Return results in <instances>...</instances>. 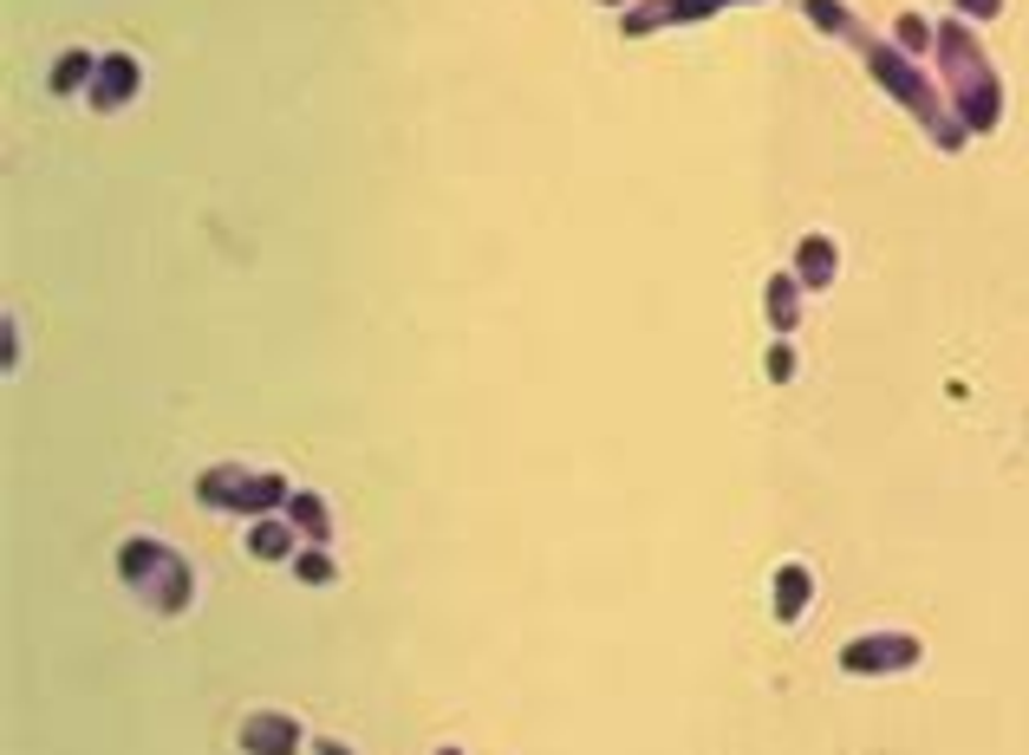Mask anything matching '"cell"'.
Listing matches in <instances>:
<instances>
[{
	"instance_id": "6da1fadb",
	"label": "cell",
	"mask_w": 1029,
	"mask_h": 755,
	"mask_svg": "<svg viewBox=\"0 0 1029 755\" xmlns=\"http://www.w3.org/2000/svg\"><path fill=\"white\" fill-rule=\"evenodd\" d=\"M118 573H125L130 593H137L150 613H163V619L189 613V600H196V573H189V560H183L176 547L150 541V534H130L125 547H118Z\"/></svg>"
},
{
	"instance_id": "7a4b0ae2",
	"label": "cell",
	"mask_w": 1029,
	"mask_h": 755,
	"mask_svg": "<svg viewBox=\"0 0 1029 755\" xmlns=\"http://www.w3.org/2000/svg\"><path fill=\"white\" fill-rule=\"evenodd\" d=\"M196 496L209 508H235V514L261 521V514H274V508L293 502V483L274 476V469H248V463H216V469H203Z\"/></svg>"
},
{
	"instance_id": "3957f363",
	"label": "cell",
	"mask_w": 1029,
	"mask_h": 755,
	"mask_svg": "<svg viewBox=\"0 0 1029 755\" xmlns=\"http://www.w3.org/2000/svg\"><path fill=\"white\" fill-rule=\"evenodd\" d=\"M235 743H242L248 755H300V750H313V743H307V730H300L293 717H280V710H255V717H242Z\"/></svg>"
},
{
	"instance_id": "277c9868",
	"label": "cell",
	"mask_w": 1029,
	"mask_h": 755,
	"mask_svg": "<svg viewBox=\"0 0 1029 755\" xmlns=\"http://www.w3.org/2000/svg\"><path fill=\"white\" fill-rule=\"evenodd\" d=\"M137 85H143V66H137L130 53H105V59H99V79L85 85V105H92V112H118L125 98H137Z\"/></svg>"
},
{
	"instance_id": "5b68a950",
	"label": "cell",
	"mask_w": 1029,
	"mask_h": 755,
	"mask_svg": "<svg viewBox=\"0 0 1029 755\" xmlns=\"http://www.w3.org/2000/svg\"><path fill=\"white\" fill-rule=\"evenodd\" d=\"M724 0H639L633 13H626V33H651V26H678V20H704V13H717Z\"/></svg>"
},
{
	"instance_id": "8992f818",
	"label": "cell",
	"mask_w": 1029,
	"mask_h": 755,
	"mask_svg": "<svg viewBox=\"0 0 1029 755\" xmlns=\"http://www.w3.org/2000/svg\"><path fill=\"white\" fill-rule=\"evenodd\" d=\"M248 554H255V560H293V554H300V534H293V521H280V514H261V521H248Z\"/></svg>"
},
{
	"instance_id": "52a82bcc",
	"label": "cell",
	"mask_w": 1029,
	"mask_h": 755,
	"mask_svg": "<svg viewBox=\"0 0 1029 755\" xmlns=\"http://www.w3.org/2000/svg\"><path fill=\"white\" fill-rule=\"evenodd\" d=\"M293 527H300V541H313V547H326L333 541V514H326V502L313 496V489H293V502L280 508Z\"/></svg>"
},
{
	"instance_id": "ba28073f",
	"label": "cell",
	"mask_w": 1029,
	"mask_h": 755,
	"mask_svg": "<svg viewBox=\"0 0 1029 755\" xmlns=\"http://www.w3.org/2000/svg\"><path fill=\"white\" fill-rule=\"evenodd\" d=\"M912 651H918L912 638H867V644H847V671H893Z\"/></svg>"
},
{
	"instance_id": "9c48e42d",
	"label": "cell",
	"mask_w": 1029,
	"mask_h": 755,
	"mask_svg": "<svg viewBox=\"0 0 1029 755\" xmlns=\"http://www.w3.org/2000/svg\"><path fill=\"white\" fill-rule=\"evenodd\" d=\"M99 79V59L85 53V46H72V53H59V66H53V92L59 98H72L79 85H92Z\"/></svg>"
},
{
	"instance_id": "30bf717a",
	"label": "cell",
	"mask_w": 1029,
	"mask_h": 755,
	"mask_svg": "<svg viewBox=\"0 0 1029 755\" xmlns=\"http://www.w3.org/2000/svg\"><path fill=\"white\" fill-rule=\"evenodd\" d=\"M808 606V573L801 567H782L775 573V619H795Z\"/></svg>"
},
{
	"instance_id": "8fae6325",
	"label": "cell",
	"mask_w": 1029,
	"mask_h": 755,
	"mask_svg": "<svg viewBox=\"0 0 1029 755\" xmlns=\"http://www.w3.org/2000/svg\"><path fill=\"white\" fill-rule=\"evenodd\" d=\"M801 280L808 287H828L834 280V248L828 242H801Z\"/></svg>"
},
{
	"instance_id": "7c38bea8",
	"label": "cell",
	"mask_w": 1029,
	"mask_h": 755,
	"mask_svg": "<svg viewBox=\"0 0 1029 755\" xmlns=\"http://www.w3.org/2000/svg\"><path fill=\"white\" fill-rule=\"evenodd\" d=\"M293 573H300L307 586H326V580H333V554H326V547H300V554H293Z\"/></svg>"
},
{
	"instance_id": "4fadbf2b",
	"label": "cell",
	"mask_w": 1029,
	"mask_h": 755,
	"mask_svg": "<svg viewBox=\"0 0 1029 755\" xmlns=\"http://www.w3.org/2000/svg\"><path fill=\"white\" fill-rule=\"evenodd\" d=\"M770 313H775V326H782V333L795 326V287H788V280H770Z\"/></svg>"
},
{
	"instance_id": "5bb4252c",
	"label": "cell",
	"mask_w": 1029,
	"mask_h": 755,
	"mask_svg": "<svg viewBox=\"0 0 1029 755\" xmlns=\"http://www.w3.org/2000/svg\"><path fill=\"white\" fill-rule=\"evenodd\" d=\"M770 372H775V378H788V372H795V359H788V346H775V352H770Z\"/></svg>"
},
{
	"instance_id": "9a60e30c",
	"label": "cell",
	"mask_w": 1029,
	"mask_h": 755,
	"mask_svg": "<svg viewBox=\"0 0 1029 755\" xmlns=\"http://www.w3.org/2000/svg\"><path fill=\"white\" fill-rule=\"evenodd\" d=\"M313 755H352L346 743H333V736H313Z\"/></svg>"
},
{
	"instance_id": "2e32d148",
	"label": "cell",
	"mask_w": 1029,
	"mask_h": 755,
	"mask_svg": "<svg viewBox=\"0 0 1029 755\" xmlns=\"http://www.w3.org/2000/svg\"><path fill=\"white\" fill-rule=\"evenodd\" d=\"M971 7H997V0H971Z\"/></svg>"
},
{
	"instance_id": "e0dca14e",
	"label": "cell",
	"mask_w": 1029,
	"mask_h": 755,
	"mask_svg": "<svg viewBox=\"0 0 1029 755\" xmlns=\"http://www.w3.org/2000/svg\"><path fill=\"white\" fill-rule=\"evenodd\" d=\"M437 755H463V750H437Z\"/></svg>"
}]
</instances>
